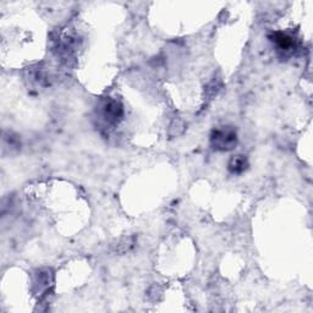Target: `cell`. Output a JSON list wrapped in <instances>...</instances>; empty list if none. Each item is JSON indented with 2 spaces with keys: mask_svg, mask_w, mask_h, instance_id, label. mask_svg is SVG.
I'll return each instance as SVG.
<instances>
[{
  "mask_svg": "<svg viewBox=\"0 0 313 313\" xmlns=\"http://www.w3.org/2000/svg\"><path fill=\"white\" fill-rule=\"evenodd\" d=\"M212 143L218 149H231L236 144V132L231 129L217 130L212 135Z\"/></svg>",
  "mask_w": 313,
  "mask_h": 313,
  "instance_id": "6da1fadb",
  "label": "cell"
},
{
  "mask_svg": "<svg viewBox=\"0 0 313 313\" xmlns=\"http://www.w3.org/2000/svg\"><path fill=\"white\" fill-rule=\"evenodd\" d=\"M104 115L110 123H117L123 117V107L117 100H109L104 107Z\"/></svg>",
  "mask_w": 313,
  "mask_h": 313,
  "instance_id": "7a4b0ae2",
  "label": "cell"
},
{
  "mask_svg": "<svg viewBox=\"0 0 313 313\" xmlns=\"http://www.w3.org/2000/svg\"><path fill=\"white\" fill-rule=\"evenodd\" d=\"M246 168H247V161H246V158L243 155L234 156L230 161V164H229L230 172L235 174L242 173Z\"/></svg>",
  "mask_w": 313,
  "mask_h": 313,
  "instance_id": "3957f363",
  "label": "cell"
}]
</instances>
